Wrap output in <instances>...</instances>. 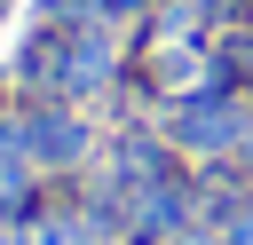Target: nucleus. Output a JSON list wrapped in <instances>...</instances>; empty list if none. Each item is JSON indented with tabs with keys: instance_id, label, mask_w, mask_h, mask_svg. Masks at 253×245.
Instances as JSON below:
<instances>
[{
	"instance_id": "f257e3e1",
	"label": "nucleus",
	"mask_w": 253,
	"mask_h": 245,
	"mask_svg": "<svg viewBox=\"0 0 253 245\" xmlns=\"http://www.w3.org/2000/svg\"><path fill=\"white\" fill-rule=\"evenodd\" d=\"M166 134H174L182 150H198V158H237L245 134H253V111H245L237 87L213 79V87H190V95L166 103Z\"/></svg>"
},
{
	"instance_id": "f03ea898",
	"label": "nucleus",
	"mask_w": 253,
	"mask_h": 245,
	"mask_svg": "<svg viewBox=\"0 0 253 245\" xmlns=\"http://www.w3.org/2000/svg\"><path fill=\"white\" fill-rule=\"evenodd\" d=\"M87 150H95V134H87V119H79L71 103H47V95L24 103V158H32V166H55V174H63V166H79Z\"/></svg>"
},
{
	"instance_id": "7ed1b4c3",
	"label": "nucleus",
	"mask_w": 253,
	"mask_h": 245,
	"mask_svg": "<svg viewBox=\"0 0 253 245\" xmlns=\"http://www.w3.org/2000/svg\"><path fill=\"white\" fill-rule=\"evenodd\" d=\"M103 229H119V221L95 213V205H79V213H47L32 229V245H103Z\"/></svg>"
},
{
	"instance_id": "20e7f679",
	"label": "nucleus",
	"mask_w": 253,
	"mask_h": 245,
	"mask_svg": "<svg viewBox=\"0 0 253 245\" xmlns=\"http://www.w3.org/2000/svg\"><path fill=\"white\" fill-rule=\"evenodd\" d=\"M40 221V190H32V166H0V229H24Z\"/></svg>"
},
{
	"instance_id": "39448f33",
	"label": "nucleus",
	"mask_w": 253,
	"mask_h": 245,
	"mask_svg": "<svg viewBox=\"0 0 253 245\" xmlns=\"http://www.w3.org/2000/svg\"><path fill=\"white\" fill-rule=\"evenodd\" d=\"M0 166H32V158H24V111L0 119Z\"/></svg>"
},
{
	"instance_id": "423d86ee",
	"label": "nucleus",
	"mask_w": 253,
	"mask_h": 245,
	"mask_svg": "<svg viewBox=\"0 0 253 245\" xmlns=\"http://www.w3.org/2000/svg\"><path fill=\"white\" fill-rule=\"evenodd\" d=\"M221 245H253V205H245V213H237V221L221 229Z\"/></svg>"
},
{
	"instance_id": "0eeeda50",
	"label": "nucleus",
	"mask_w": 253,
	"mask_h": 245,
	"mask_svg": "<svg viewBox=\"0 0 253 245\" xmlns=\"http://www.w3.org/2000/svg\"><path fill=\"white\" fill-rule=\"evenodd\" d=\"M237 158H245V174H253V134H245V150H237Z\"/></svg>"
}]
</instances>
